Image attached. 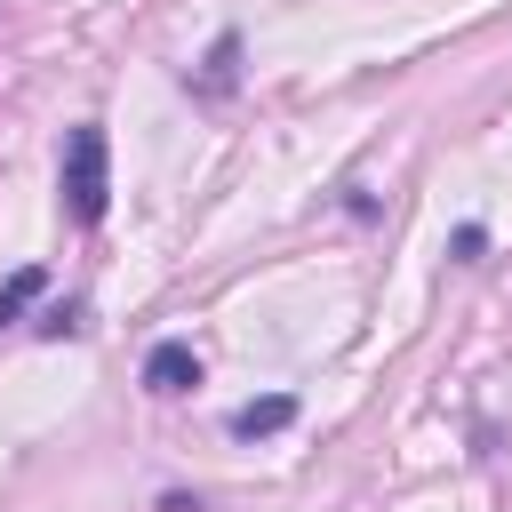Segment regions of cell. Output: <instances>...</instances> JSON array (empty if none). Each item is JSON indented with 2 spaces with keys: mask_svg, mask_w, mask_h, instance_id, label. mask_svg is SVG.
Here are the masks:
<instances>
[{
  "mask_svg": "<svg viewBox=\"0 0 512 512\" xmlns=\"http://www.w3.org/2000/svg\"><path fill=\"white\" fill-rule=\"evenodd\" d=\"M56 184H64V216H72V224H104V208H112V144H104L96 120L64 136Z\"/></svg>",
  "mask_w": 512,
  "mask_h": 512,
  "instance_id": "1",
  "label": "cell"
},
{
  "mask_svg": "<svg viewBox=\"0 0 512 512\" xmlns=\"http://www.w3.org/2000/svg\"><path fill=\"white\" fill-rule=\"evenodd\" d=\"M200 384V352L184 344V336H160L152 352H144V392L152 400H176V392H192Z\"/></svg>",
  "mask_w": 512,
  "mask_h": 512,
  "instance_id": "2",
  "label": "cell"
},
{
  "mask_svg": "<svg viewBox=\"0 0 512 512\" xmlns=\"http://www.w3.org/2000/svg\"><path fill=\"white\" fill-rule=\"evenodd\" d=\"M288 424H296V392H264V400H240V408L224 416L232 440H272V432H288Z\"/></svg>",
  "mask_w": 512,
  "mask_h": 512,
  "instance_id": "3",
  "label": "cell"
},
{
  "mask_svg": "<svg viewBox=\"0 0 512 512\" xmlns=\"http://www.w3.org/2000/svg\"><path fill=\"white\" fill-rule=\"evenodd\" d=\"M232 80H240V32H224V40L208 48V64H200V72H184V88H192V96H224Z\"/></svg>",
  "mask_w": 512,
  "mask_h": 512,
  "instance_id": "4",
  "label": "cell"
},
{
  "mask_svg": "<svg viewBox=\"0 0 512 512\" xmlns=\"http://www.w3.org/2000/svg\"><path fill=\"white\" fill-rule=\"evenodd\" d=\"M40 288H48V272H40V264H24V272H8V288H0V328H8V320H24V304H32Z\"/></svg>",
  "mask_w": 512,
  "mask_h": 512,
  "instance_id": "5",
  "label": "cell"
},
{
  "mask_svg": "<svg viewBox=\"0 0 512 512\" xmlns=\"http://www.w3.org/2000/svg\"><path fill=\"white\" fill-rule=\"evenodd\" d=\"M448 256H456V264H480V256H488V224H456V232H448Z\"/></svg>",
  "mask_w": 512,
  "mask_h": 512,
  "instance_id": "6",
  "label": "cell"
},
{
  "mask_svg": "<svg viewBox=\"0 0 512 512\" xmlns=\"http://www.w3.org/2000/svg\"><path fill=\"white\" fill-rule=\"evenodd\" d=\"M32 328H40V336H72V328H80V304H48Z\"/></svg>",
  "mask_w": 512,
  "mask_h": 512,
  "instance_id": "7",
  "label": "cell"
}]
</instances>
